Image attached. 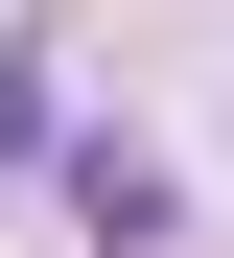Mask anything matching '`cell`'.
Wrapping results in <instances>:
<instances>
[{"instance_id": "obj_1", "label": "cell", "mask_w": 234, "mask_h": 258, "mask_svg": "<svg viewBox=\"0 0 234 258\" xmlns=\"http://www.w3.org/2000/svg\"><path fill=\"white\" fill-rule=\"evenodd\" d=\"M70 211H94V235H117V258H140V235H164V211H187V188H164V164H140V141H70Z\"/></svg>"}, {"instance_id": "obj_2", "label": "cell", "mask_w": 234, "mask_h": 258, "mask_svg": "<svg viewBox=\"0 0 234 258\" xmlns=\"http://www.w3.org/2000/svg\"><path fill=\"white\" fill-rule=\"evenodd\" d=\"M24 141H47V47H0V164H24Z\"/></svg>"}]
</instances>
